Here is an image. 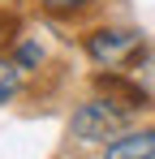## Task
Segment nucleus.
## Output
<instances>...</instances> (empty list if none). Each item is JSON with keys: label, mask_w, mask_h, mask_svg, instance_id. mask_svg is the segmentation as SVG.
Wrapping results in <instances>:
<instances>
[{"label": "nucleus", "mask_w": 155, "mask_h": 159, "mask_svg": "<svg viewBox=\"0 0 155 159\" xmlns=\"http://www.w3.org/2000/svg\"><path fill=\"white\" fill-rule=\"evenodd\" d=\"M95 0H39V9H48L56 17H69V13H82V9H91Z\"/></svg>", "instance_id": "6"}, {"label": "nucleus", "mask_w": 155, "mask_h": 159, "mask_svg": "<svg viewBox=\"0 0 155 159\" xmlns=\"http://www.w3.org/2000/svg\"><path fill=\"white\" fill-rule=\"evenodd\" d=\"M142 52H147L142 30L103 26V30H95V34H86V56H91L99 69H125V65H138Z\"/></svg>", "instance_id": "2"}, {"label": "nucleus", "mask_w": 155, "mask_h": 159, "mask_svg": "<svg viewBox=\"0 0 155 159\" xmlns=\"http://www.w3.org/2000/svg\"><path fill=\"white\" fill-rule=\"evenodd\" d=\"M129 125V112H121L116 103H108V99H86V103L78 107L73 116H69V133H73L78 142H91V146H108L112 138H121Z\"/></svg>", "instance_id": "1"}, {"label": "nucleus", "mask_w": 155, "mask_h": 159, "mask_svg": "<svg viewBox=\"0 0 155 159\" xmlns=\"http://www.w3.org/2000/svg\"><path fill=\"white\" fill-rule=\"evenodd\" d=\"M13 60H17V65H22V69H35V65H39V60H43V48H39V43H22V48H17V56H13Z\"/></svg>", "instance_id": "8"}, {"label": "nucleus", "mask_w": 155, "mask_h": 159, "mask_svg": "<svg viewBox=\"0 0 155 159\" xmlns=\"http://www.w3.org/2000/svg\"><path fill=\"white\" fill-rule=\"evenodd\" d=\"M95 90H99L108 103H116L121 112H142V107L151 103V90L142 86L138 78H125V73H116V69H108V73H99L95 78Z\"/></svg>", "instance_id": "3"}, {"label": "nucleus", "mask_w": 155, "mask_h": 159, "mask_svg": "<svg viewBox=\"0 0 155 159\" xmlns=\"http://www.w3.org/2000/svg\"><path fill=\"white\" fill-rule=\"evenodd\" d=\"M134 69H138V82H142V86H147V90L155 95V52H142Z\"/></svg>", "instance_id": "7"}, {"label": "nucleus", "mask_w": 155, "mask_h": 159, "mask_svg": "<svg viewBox=\"0 0 155 159\" xmlns=\"http://www.w3.org/2000/svg\"><path fill=\"white\" fill-rule=\"evenodd\" d=\"M103 159H155V129L121 133L103 146Z\"/></svg>", "instance_id": "4"}, {"label": "nucleus", "mask_w": 155, "mask_h": 159, "mask_svg": "<svg viewBox=\"0 0 155 159\" xmlns=\"http://www.w3.org/2000/svg\"><path fill=\"white\" fill-rule=\"evenodd\" d=\"M22 73H26V69L13 60V56H4V52H0V107H4V103H13V99L22 95Z\"/></svg>", "instance_id": "5"}, {"label": "nucleus", "mask_w": 155, "mask_h": 159, "mask_svg": "<svg viewBox=\"0 0 155 159\" xmlns=\"http://www.w3.org/2000/svg\"><path fill=\"white\" fill-rule=\"evenodd\" d=\"M13 30H17V22H13V17H4V9H0V39L9 43V39H13Z\"/></svg>", "instance_id": "9"}]
</instances>
